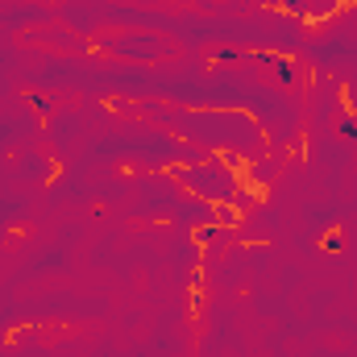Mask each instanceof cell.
<instances>
[{
  "mask_svg": "<svg viewBox=\"0 0 357 357\" xmlns=\"http://www.w3.org/2000/svg\"><path fill=\"white\" fill-rule=\"evenodd\" d=\"M278 4H291V8H299V0H278Z\"/></svg>",
  "mask_w": 357,
  "mask_h": 357,
  "instance_id": "2",
  "label": "cell"
},
{
  "mask_svg": "<svg viewBox=\"0 0 357 357\" xmlns=\"http://www.w3.org/2000/svg\"><path fill=\"white\" fill-rule=\"evenodd\" d=\"M341 133H349V137L357 142V121H341Z\"/></svg>",
  "mask_w": 357,
  "mask_h": 357,
  "instance_id": "1",
  "label": "cell"
}]
</instances>
